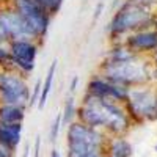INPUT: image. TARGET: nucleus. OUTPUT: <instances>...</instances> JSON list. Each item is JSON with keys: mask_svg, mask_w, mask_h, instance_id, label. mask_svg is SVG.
<instances>
[{"mask_svg": "<svg viewBox=\"0 0 157 157\" xmlns=\"http://www.w3.org/2000/svg\"><path fill=\"white\" fill-rule=\"evenodd\" d=\"M75 120L93 129L102 130L105 135H126L132 127V121L124 109V104L101 99L85 93L77 105Z\"/></svg>", "mask_w": 157, "mask_h": 157, "instance_id": "f257e3e1", "label": "nucleus"}, {"mask_svg": "<svg viewBox=\"0 0 157 157\" xmlns=\"http://www.w3.org/2000/svg\"><path fill=\"white\" fill-rule=\"evenodd\" d=\"M107 137L102 130L74 120L66 126V157H107Z\"/></svg>", "mask_w": 157, "mask_h": 157, "instance_id": "f03ea898", "label": "nucleus"}, {"mask_svg": "<svg viewBox=\"0 0 157 157\" xmlns=\"http://www.w3.org/2000/svg\"><path fill=\"white\" fill-rule=\"evenodd\" d=\"M155 13L140 3L124 2L115 11L109 22V35L113 43L123 41V38L137 30L154 29Z\"/></svg>", "mask_w": 157, "mask_h": 157, "instance_id": "7ed1b4c3", "label": "nucleus"}, {"mask_svg": "<svg viewBox=\"0 0 157 157\" xmlns=\"http://www.w3.org/2000/svg\"><path fill=\"white\" fill-rule=\"evenodd\" d=\"M152 64L148 57H137L129 61H107L104 60L99 64V74L107 80L123 85V86H137L151 83Z\"/></svg>", "mask_w": 157, "mask_h": 157, "instance_id": "20e7f679", "label": "nucleus"}, {"mask_svg": "<svg viewBox=\"0 0 157 157\" xmlns=\"http://www.w3.org/2000/svg\"><path fill=\"white\" fill-rule=\"evenodd\" d=\"M124 109L132 124L157 121V88L154 83L130 86Z\"/></svg>", "mask_w": 157, "mask_h": 157, "instance_id": "39448f33", "label": "nucleus"}, {"mask_svg": "<svg viewBox=\"0 0 157 157\" xmlns=\"http://www.w3.org/2000/svg\"><path fill=\"white\" fill-rule=\"evenodd\" d=\"M30 90L25 75L14 69H0V104L27 107Z\"/></svg>", "mask_w": 157, "mask_h": 157, "instance_id": "423d86ee", "label": "nucleus"}, {"mask_svg": "<svg viewBox=\"0 0 157 157\" xmlns=\"http://www.w3.org/2000/svg\"><path fill=\"white\" fill-rule=\"evenodd\" d=\"M11 5L29 25L36 41H43L49 32L52 16L36 0H11Z\"/></svg>", "mask_w": 157, "mask_h": 157, "instance_id": "0eeeda50", "label": "nucleus"}, {"mask_svg": "<svg viewBox=\"0 0 157 157\" xmlns=\"http://www.w3.org/2000/svg\"><path fill=\"white\" fill-rule=\"evenodd\" d=\"M13 39H35V36L10 0L0 3V41L10 43Z\"/></svg>", "mask_w": 157, "mask_h": 157, "instance_id": "6e6552de", "label": "nucleus"}, {"mask_svg": "<svg viewBox=\"0 0 157 157\" xmlns=\"http://www.w3.org/2000/svg\"><path fill=\"white\" fill-rule=\"evenodd\" d=\"M11 55V69L22 75H29L35 71L39 44L36 39H13L6 43Z\"/></svg>", "mask_w": 157, "mask_h": 157, "instance_id": "1a4fd4ad", "label": "nucleus"}, {"mask_svg": "<svg viewBox=\"0 0 157 157\" xmlns=\"http://www.w3.org/2000/svg\"><path fill=\"white\" fill-rule=\"evenodd\" d=\"M86 93L91 94V96L101 98V99H107V101L124 104L126 99H127L129 88L107 80L105 77L98 72V74H94L88 80V83H86Z\"/></svg>", "mask_w": 157, "mask_h": 157, "instance_id": "9d476101", "label": "nucleus"}, {"mask_svg": "<svg viewBox=\"0 0 157 157\" xmlns=\"http://www.w3.org/2000/svg\"><path fill=\"white\" fill-rule=\"evenodd\" d=\"M124 46L138 57H149L157 49V30L146 29V30H137L123 38Z\"/></svg>", "mask_w": 157, "mask_h": 157, "instance_id": "9b49d317", "label": "nucleus"}, {"mask_svg": "<svg viewBox=\"0 0 157 157\" xmlns=\"http://www.w3.org/2000/svg\"><path fill=\"white\" fill-rule=\"evenodd\" d=\"M134 148L126 135H110L105 141L107 157H132Z\"/></svg>", "mask_w": 157, "mask_h": 157, "instance_id": "f8f14e48", "label": "nucleus"}, {"mask_svg": "<svg viewBox=\"0 0 157 157\" xmlns=\"http://www.w3.org/2000/svg\"><path fill=\"white\" fill-rule=\"evenodd\" d=\"M24 124H3L0 123V145L16 152L22 141Z\"/></svg>", "mask_w": 157, "mask_h": 157, "instance_id": "ddd939ff", "label": "nucleus"}, {"mask_svg": "<svg viewBox=\"0 0 157 157\" xmlns=\"http://www.w3.org/2000/svg\"><path fill=\"white\" fill-rule=\"evenodd\" d=\"M27 107L0 104V123L3 124H24Z\"/></svg>", "mask_w": 157, "mask_h": 157, "instance_id": "4468645a", "label": "nucleus"}, {"mask_svg": "<svg viewBox=\"0 0 157 157\" xmlns=\"http://www.w3.org/2000/svg\"><path fill=\"white\" fill-rule=\"evenodd\" d=\"M137 57L138 55H135L127 46H124L123 41H120V43H113L109 47L104 60H107V61H129V60H134Z\"/></svg>", "mask_w": 157, "mask_h": 157, "instance_id": "2eb2a0df", "label": "nucleus"}, {"mask_svg": "<svg viewBox=\"0 0 157 157\" xmlns=\"http://www.w3.org/2000/svg\"><path fill=\"white\" fill-rule=\"evenodd\" d=\"M57 66H58V60H54L49 66V71L46 74V78L44 82L41 83V94H39V99H38V109L43 110L47 104V99H49V94H50V90H52V83H54V77H55V71H57Z\"/></svg>", "mask_w": 157, "mask_h": 157, "instance_id": "dca6fc26", "label": "nucleus"}, {"mask_svg": "<svg viewBox=\"0 0 157 157\" xmlns=\"http://www.w3.org/2000/svg\"><path fill=\"white\" fill-rule=\"evenodd\" d=\"M75 113H77V102L75 98L71 94L63 105V112H61V127H66L69 123H72L75 120Z\"/></svg>", "mask_w": 157, "mask_h": 157, "instance_id": "f3484780", "label": "nucleus"}, {"mask_svg": "<svg viewBox=\"0 0 157 157\" xmlns=\"http://www.w3.org/2000/svg\"><path fill=\"white\" fill-rule=\"evenodd\" d=\"M36 2L41 5L50 16H55L57 13H60L64 0H36Z\"/></svg>", "mask_w": 157, "mask_h": 157, "instance_id": "a211bd4d", "label": "nucleus"}, {"mask_svg": "<svg viewBox=\"0 0 157 157\" xmlns=\"http://www.w3.org/2000/svg\"><path fill=\"white\" fill-rule=\"evenodd\" d=\"M0 69H11V55L6 43H0Z\"/></svg>", "mask_w": 157, "mask_h": 157, "instance_id": "6ab92c4d", "label": "nucleus"}, {"mask_svg": "<svg viewBox=\"0 0 157 157\" xmlns=\"http://www.w3.org/2000/svg\"><path fill=\"white\" fill-rule=\"evenodd\" d=\"M60 130H61V113H58V115L55 116L54 123L50 124V129H49V140H50L52 143L57 141V138H58V135H60Z\"/></svg>", "mask_w": 157, "mask_h": 157, "instance_id": "aec40b11", "label": "nucleus"}, {"mask_svg": "<svg viewBox=\"0 0 157 157\" xmlns=\"http://www.w3.org/2000/svg\"><path fill=\"white\" fill-rule=\"evenodd\" d=\"M39 94H41V82H36L33 90H30V99H29V105L27 107H35L38 104V99H39Z\"/></svg>", "mask_w": 157, "mask_h": 157, "instance_id": "412c9836", "label": "nucleus"}, {"mask_svg": "<svg viewBox=\"0 0 157 157\" xmlns=\"http://www.w3.org/2000/svg\"><path fill=\"white\" fill-rule=\"evenodd\" d=\"M102 11H104V2H99V3L96 5L94 14H93V24H96V22H98V19H99V17H101V14H102Z\"/></svg>", "mask_w": 157, "mask_h": 157, "instance_id": "4be33fe9", "label": "nucleus"}, {"mask_svg": "<svg viewBox=\"0 0 157 157\" xmlns=\"http://www.w3.org/2000/svg\"><path fill=\"white\" fill-rule=\"evenodd\" d=\"M0 157H14V151L0 145Z\"/></svg>", "mask_w": 157, "mask_h": 157, "instance_id": "5701e85b", "label": "nucleus"}, {"mask_svg": "<svg viewBox=\"0 0 157 157\" xmlns=\"http://www.w3.org/2000/svg\"><path fill=\"white\" fill-rule=\"evenodd\" d=\"M39 151H41V137H36L35 140V148H33V157H39Z\"/></svg>", "mask_w": 157, "mask_h": 157, "instance_id": "b1692460", "label": "nucleus"}, {"mask_svg": "<svg viewBox=\"0 0 157 157\" xmlns=\"http://www.w3.org/2000/svg\"><path fill=\"white\" fill-rule=\"evenodd\" d=\"M77 85H78V75H74L72 80H71V85H69V94H74L75 93Z\"/></svg>", "mask_w": 157, "mask_h": 157, "instance_id": "393cba45", "label": "nucleus"}, {"mask_svg": "<svg viewBox=\"0 0 157 157\" xmlns=\"http://www.w3.org/2000/svg\"><path fill=\"white\" fill-rule=\"evenodd\" d=\"M148 58L151 60V64H152V66H154V68L157 69V49H155V50L152 52V54H151V55H149Z\"/></svg>", "mask_w": 157, "mask_h": 157, "instance_id": "a878e982", "label": "nucleus"}, {"mask_svg": "<svg viewBox=\"0 0 157 157\" xmlns=\"http://www.w3.org/2000/svg\"><path fill=\"white\" fill-rule=\"evenodd\" d=\"M50 157H61V155H60V152H58L57 149H52V152H50Z\"/></svg>", "mask_w": 157, "mask_h": 157, "instance_id": "bb28decb", "label": "nucleus"}, {"mask_svg": "<svg viewBox=\"0 0 157 157\" xmlns=\"http://www.w3.org/2000/svg\"><path fill=\"white\" fill-rule=\"evenodd\" d=\"M29 154H30V148L27 146V148H25V152L22 154V157H29Z\"/></svg>", "mask_w": 157, "mask_h": 157, "instance_id": "cd10ccee", "label": "nucleus"}, {"mask_svg": "<svg viewBox=\"0 0 157 157\" xmlns=\"http://www.w3.org/2000/svg\"><path fill=\"white\" fill-rule=\"evenodd\" d=\"M154 29L157 30V14H155V19H154Z\"/></svg>", "mask_w": 157, "mask_h": 157, "instance_id": "c85d7f7f", "label": "nucleus"}, {"mask_svg": "<svg viewBox=\"0 0 157 157\" xmlns=\"http://www.w3.org/2000/svg\"><path fill=\"white\" fill-rule=\"evenodd\" d=\"M155 151H157V146H155Z\"/></svg>", "mask_w": 157, "mask_h": 157, "instance_id": "c756f323", "label": "nucleus"}, {"mask_svg": "<svg viewBox=\"0 0 157 157\" xmlns=\"http://www.w3.org/2000/svg\"><path fill=\"white\" fill-rule=\"evenodd\" d=\"M0 43H2V41H0Z\"/></svg>", "mask_w": 157, "mask_h": 157, "instance_id": "7c9ffc66", "label": "nucleus"}]
</instances>
